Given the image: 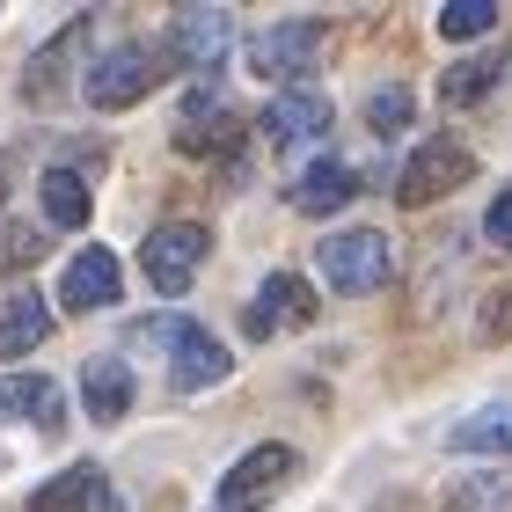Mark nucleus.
Instances as JSON below:
<instances>
[{
	"mask_svg": "<svg viewBox=\"0 0 512 512\" xmlns=\"http://www.w3.org/2000/svg\"><path fill=\"white\" fill-rule=\"evenodd\" d=\"M191 330H198V322H183V315H139L125 330V344H132V352H176Z\"/></svg>",
	"mask_w": 512,
	"mask_h": 512,
	"instance_id": "obj_22",
	"label": "nucleus"
},
{
	"mask_svg": "<svg viewBox=\"0 0 512 512\" xmlns=\"http://www.w3.org/2000/svg\"><path fill=\"white\" fill-rule=\"evenodd\" d=\"M498 22V8L491 0H454V8H439V37L447 44H461V37H483Z\"/></svg>",
	"mask_w": 512,
	"mask_h": 512,
	"instance_id": "obj_23",
	"label": "nucleus"
},
{
	"mask_svg": "<svg viewBox=\"0 0 512 512\" xmlns=\"http://www.w3.org/2000/svg\"><path fill=\"white\" fill-rule=\"evenodd\" d=\"M30 256H44V235H30V227H8V235H0V271L30 264Z\"/></svg>",
	"mask_w": 512,
	"mask_h": 512,
	"instance_id": "obj_25",
	"label": "nucleus"
},
{
	"mask_svg": "<svg viewBox=\"0 0 512 512\" xmlns=\"http://www.w3.org/2000/svg\"><path fill=\"white\" fill-rule=\"evenodd\" d=\"M315 271L330 293H381L388 278V235L381 227H344V235H322Z\"/></svg>",
	"mask_w": 512,
	"mask_h": 512,
	"instance_id": "obj_1",
	"label": "nucleus"
},
{
	"mask_svg": "<svg viewBox=\"0 0 512 512\" xmlns=\"http://www.w3.org/2000/svg\"><path fill=\"white\" fill-rule=\"evenodd\" d=\"M286 322H315V293H308V278L271 271L264 293L242 308V330H249V337H271V330H286Z\"/></svg>",
	"mask_w": 512,
	"mask_h": 512,
	"instance_id": "obj_8",
	"label": "nucleus"
},
{
	"mask_svg": "<svg viewBox=\"0 0 512 512\" xmlns=\"http://www.w3.org/2000/svg\"><path fill=\"white\" fill-rule=\"evenodd\" d=\"M439 512H512V483H505L498 469H469V476L447 491V505H439Z\"/></svg>",
	"mask_w": 512,
	"mask_h": 512,
	"instance_id": "obj_20",
	"label": "nucleus"
},
{
	"mask_svg": "<svg viewBox=\"0 0 512 512\" xmlns=\"http://www.w3.org/2000/svg\"><path fill=\"white\" fill-rule=\"evenodd\" d=\"M293 469H300L293 447H249L235 469L220 476V512H256L271 491H286V483H293Z\"/></svg>",
	"mask_w": 512,
	"mask_h": 512,
	"instance_id": "obj_5",
	"label": "nucleus"
},
{
	"mask_svg": "<svg viewBox=\"0 0 512 512\" xmlns=\"http://www.w3.org/2000/svg\"><path fill=\"white\" fill-rule=\"evenodd\" d=\"M359 198V176L344 169V161H315L308 176L293 183V213H337V205Z\"/></svg>",
	"mask_w": 512,
	"mask_h": 512,
	"instance_id": "obj_17",
	"label": "nucleus"
},
{
	"mask_svg": "<svg viewBox=\"0 0 512 512\" xmlns=\"http://www.w3.org/2000/svg\"><path fill=\"white\" fill-rule=\"evenodd\" d=\"M220 139H235V110L220 103V88H191L183 125H176V147H183V154H213Z\"/></svg>",
	"mask_w": 512,
	"mask_h": 512,
	"instance_id": "obj_14",
	"label": "nucleus"
},
{
	"mask_svg": "<svg viewBox=\"0 0 512 512\" xmlns=\"http://www.w3.org/2000/svg\"><path fill=\"white\" fill-rule=\"evenodd\" d=\"M469 176H476V154L461 147V139H432V147L410 154V169H403V183H395V198H403V205H432V198L461 191Z\"/></svg>",
	"mask_w": 512,
	"mask_h": 512,
	"instance_id": "obj_4",
	"label": "nucleus"
},
{
	"mask_svg": "<svg viewBox=\"0 0 512 512\" xmlns=\"http://www.w3.org/2000/svg\"><path fill=\"white\" fill-rule=\"evenodd\" d=\"M256 125H264V139L278 154H293V147H308V139L330 132V96H315V88H286V96H271V110Z\"/></svg>",
	"mask_w": 512,
	"mask_h": 512,
	"instance_id": "obj_7",
	"label": "nucleus"
},
{
	"mask_svg": "<svg viewBox=\"0 0 512 512\" xmlns=\"http://www.w3.org/2000/svg\"><path fill=\"white\" fill-rule=\"evenodd\" d=\"M59 300L74 315L110 308V300H118V256H110V249H74V256H66V271H59Z\"/></svg>",
	"mask_w": 512,
	"mask_h": 512,
	"instance_id": "obj_9",
	"label": "nucleus"
},
{
	"mask_svg": "<svg viewBox=\"0 0 512 512\" xmlns=\"http://www.w3.org/2000/svg\"><path fill=\"white\" fill-rule=\"evenodd\" d=\"M30 512H118V491H110V476L96 469V461H81V469L44 483V491L30 498Z\"/></svg>",
	"mask_w": 512,
	"mask_h": 512,
	"instance_id": "obj_11",
	"label": "nucleus"
},
{
	"mask_svg": "<svg viewBox=\"0 0 512 512\" xmlns=\"http://www.w3.org/2000/svg\"><path fill=\"white\" fill-rule=\"evenodd\" d=\"M483 235H491L498 249H512V191L491 198V220H483Z\"/></svg>",
	"mask_w": 512,
	"mask_h": 512,
	"instance_id": "obj_26",
	"label": "nucleus"
},
{
	"mask_svg": "<svg viewBox=\"0 0 512 512\" xmlns=\"http://www.w3.org/2000/svg\"><path fill=\"white\" fill-rule=\"evenodd\" d=\"M81 410L96 417V425H118V417L132 410V366L118 352H96L81 366Z\"/></svg>",
	"mask_w": 512,
	"mask_h": 512,
	"instance_id": "obj_12",
	"label": "nucleus"
},
{
	"mask_svg": "<svg viewBox=\"0 0 512 512\" xmlns=\"http://www.w3.org/2000/svg\"><path fill=\"white\" fill-rule=\"evenodd\" d=\"M0 417H30L37 432H59L66 425V388L52 374H8L0 381Z\"/></svg>",
	"mask_w": 512,
	"mask_h": 512,
	"instance_id": "obj_13",
	"label": "nucleus"
},
{
	"mask_svg": "<svg viewBox=\"0 0 512 512\" xmlns=\"http://www.w3.org/2000/svg\"><path fill=\"white\" fill-rule=\"evenodd\" d=\"M205 249H213V235H205L198 220H169V227H154V235H147V249H139V271L154 278V293H183V286L198 278Z\"/></svg>",
	"mask_w": 512,
	"mask_h": 512,
	"instance_id": "obj_3",
	"label": "nucleus"
},
{
	"mask_svg": "<svg viewBox=\"0 0 512 512\" xmlns=\"http://www.w3.org/2000/svg\"><path fill=\"white\" fill-rule=\"evenodd\" d=\"M0 183H8V161H0Z\"/></svg>",
	"mask_w": 512,
	"mask_h": 512,
	"instance_id": "obj_27",
	"label": "nucleus"
},
{
	"mask_svg": "<svg viewBox=\"0 0 512 512\" xmlns=\"http://www.w3.org/2000/svg\"><path fill=\"white\" fill-rule=\"evenodd\" d=\"M161 74H169V59H161L154 44H118V52L88 59V103L96 110H125V103L147 96Z\"/></svg>",
	"mask_w": 512,
	"mask_h": 512,
	"instance_id": "obj_2",
	"label": "nucleus"
},
{
	"mask_svg": "<svg viewBox=\"0 0 512 512\" xmlns=\"http://www.w3.org/2000/svg\"><path fill=\"white\" fill-rule=\"evenodd\" d=\"M366 125H374L381 139L403 132L410 125V88H374V96H366Z\"/></svg>",
	"mask_w": 512,
	"mask_h": 512,
	"instance_id": "obj_24",
	"label": "nucleus"
},
{
	"mask_svg": "<svg viewBox=\"0 0 512 512\" xmlns=\"http://www.w3.org/2000/svg\"><path fill=\"white\" fill-rule=\"evenodd\" d=\"M227 37H235V22H227L220 8H183V15L169 22V52H176V66H198V74H213V66H220Z\"/></svg>",
	"mask_w": 512,
	"mask_h": 512,
	"instance_id": "obj_10",
	"label": "nucleus"
},
{
	"mask_svg": "<svg viewBox=\"0 0 512 512\" xmlns=\"http://www.w3.org/2000/svg\"><path fill=\"white\" fill-rule=\"evenodd\" d=\"M454 454H512V403H491L476 417H461V425L447 432Z\"/></svg>",
	"mask_w": 512,
	"mask_h": 512,
	"instance_id": "obj_18",
	"label": "nucleus"
},
{
	"mask_svg": "<svg viewBox=\"0 0 512 512\" xmlns=\"http://www.w3.org/2000/svg\"><path fill=\"white\" fill-rule=\"evenodd\" d=\"M322 52V22H271V30L249 37V74L264 81H300Z\"/></svg>",
	"mask_w": 512,
	"mask_h": 512,
	"instance_id": "obj_6",
	"label": "nucleus"
},
{
	"mask_svg": "<svg viewBox=\"0 0 512 512\" xmlns=\"http://www.w3.org/2000/svg\"><path fill=\"white\" fill-rule=\"evenodd\" d=\"M227 374H235V352H220L205 330H191L176 344V359H169V381L183 388V395H198V388H220Z\"/></svg>",
	"mask_w": 512,
	"mask_h": 512,
	"instance_id": "obj_15",
	"label": "nucleus"
},
{
	"mask_svg": "<svg viewBox=\"0 0 512 512\" xmlns=\"http://www.w3.org/2000/svg\"><path fill=\"white\" fill-rule=\"evenodd\" d=\"M52 337V308H44V293L22 286L8 308H0V359H22V352H37V344Z\"/></svg>",
	"mask_w": 512,
	"mask_h": 512,
	"instance_id": "obj_16",
	"label": "nucleus"
},
{
	"mask_svg": "<svg viewBox=\"0 0 512 512\" xmlns=\"http://www.w3.org/2000/svg\"><path fill=\"white\" fill-rule=\"evenodd\" d=\"M491 81H498V59H461L439 74V103H476V96H491Z\"/></svg>",
	"mask_w": 512,
	"mask_h": 512,
	"instance_id": "obj_21",
	"label": "nucleus"
},
{
	"mask_svg": "<svg viewBox=\"0 0 512 512\" xmlns=\"http://www.w3.org/2000/svg\"><path fill=\"white\" fill-rule=\"evenodd\" d=\"M88 213H96L88 183L74 169H44V220H52V227H88Z\"/></svg>",
	"mask_w": 512,
	"mask_h": 512,
	"instance_id": "obj_19",
	"label": "nucleus"
}]
</instances>
